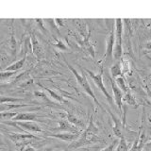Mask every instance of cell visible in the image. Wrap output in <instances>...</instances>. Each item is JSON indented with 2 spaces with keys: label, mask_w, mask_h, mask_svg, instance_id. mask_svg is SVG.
Masks as SVG:
<instances>
[{
  "label": "cell",
  "mask_w": 151,
  "mask_h": 151,
  "mask_svg": "<svg viewBox=\"0 0 151 151\" xmlns=\"http://www.w3.org/2000/svg\"><path fill=\"white\" fill-rule=\"evenodd\" d=\"M97 132H98V129H97V127L93 124V117L91 116L87 129L80 134L79 138L77 141L74 142L72 145H70L69 147L70 148H78V147H81L83 145H91V144L96 143V142L100 141L98 139Z\"/></svg>",
  "instance_id": "1"
},
{
  "label": "cell",
  "mask_w": 151,
  "mask_h": 151,
  "mask_svg": "<svg viewBox=\"0 0 151 151\" xmlns=\"http://www.w3.org/2000/svg\"><path fill=\"white\" fill-rule=\"evenodd\" d=\"M64 63H65L66 64H67V66H68V68L70 69V71L74 74V76L76 77V78H77V80H78V83L80 85V87H81V88L83 89V91H84L85 93H86L88 94V96L93 99V102L96 103L98 107H100L101 109H103V110H105V109H104V107L100 104V102H99V101L97 100V98H96V94H94V93H93V89L91 88V86H90V84H89V82H88L86 76H85L83 73H79V72H78V71L76 70V68H74L72 65H70V64L67 63V60H66L65 58H64Z\"/></svg>",
  "instance_id": "2"
},
{
  "label": "cell",
  "mask_w": 151,
  "mask_h": 151,
  "mask_svg": "<svg viewBox=\"0 0 151 151\" xmlns=\"http://www.w3.org/2000/svg\"><path fill=\"white\" fill-rule=\"evenodd\" d=\"M115 25V44L113 49V58L119 60L123 55L122 47V37H123V20L121 18H117L114 20Z\"/></svg>",
  "instance_id": "3"
},
{
  "label": "cell",
  "mask_w": 151,
  "mask_h": 151,
  "mask_svg": "<svg viewBox=\"0 0 151 151\" xmlns=\"http://www.w3.org/2000/svg\"><path fill=\"white\" fill-rule=\"evenodd\" d=\"M83 69H84L85 72H86L90 76V77L92 78V79L93 80L94 84L96 85L97 88L100 90V91L103 93L104 96H106V98H107V100L109 101V103H110L111 105H113V98L111 96L110 93L108 92V90L105 87V85H104V82H103V72H102V70L99 73L96 74V73H93V71L89 70L87 68H83Z\"/></svg>",
  "instance_id": "4"
},
{
  "label": "cell",
  "mask_w": 151,
  "mask_h": 151,
  "mask_svg": "<svg viewBox=\"0 0 151 151\" xmlns=\"http://www.w3.org/2000/svg\"><path fill=\"white\" fill-rule=\"evenodd\" d=\"M115 44V25L112 27L111 30L107 38V44H106V52H105V58L107 60H110L113 57V49H114Z\"/></svg>",
  "instance_id": "5"
},
{
  "label": "cell",
  "mask_w": 151,
  "mask_h": 151,
  "mask_svg": "<svg viewBox=\"0 0 151 151\" xmlns=\"http://www.w3.org/2000/svg\"><path fill=\"white\" fill-rule=\"evenodd\" d=\"M111 89L113 93V101L115 102L118 109H119L120 112L123 111L122 106H123V98H124V93H123L122 90L117 86V84L112 78H111Z\"/></svg>",
  "instance_id": "6"
},
{
  "label": "cell",
  "mask_w": 151,
  "mask_h": 151,
  "mask_svg": "<svg viewBox=\"0 0 151 151\" xmlns=\"http://www.w3.org/2000/svg\"><path fill=\"white\" fill-rule=\"evenodd\" d=\"M9 125H12V126H17L18 127H21L22 129H26L28 131H32V132H42V127L37 124V123L33 122V121H27V122H21V121H18L16 123H7ZM19 129V127H18Z\"/></svg>",
  "instance_id": "7"
},
{
  "label": "cell",
  "mask_w": 151,
  "mask_h": 151,
  "mask_svg": "<svg viewBox=\"0 0 151 151\" xmlns=\"http://www.w3.org/2000/svg\"><path fill=\"white\" fill-rule=\"evenodd\" d=\"M109 113H110V115L111 116L113 120V123H114V125H113V132H114V134L119 139L123 138V137H124V129H125L124 124H123V122H121L117 117L113 115V113L111 111H109Z\"/></svg>",
  "instance_id": "8"
},
{
  "label": "cell",
  "mask_w": 151,
  "mask_h": 151,
  "mask_svg": "<svg viewBox=\"0 0 151 151\" xmlns=\"http://www.w3.org/2000/svg\"><path fill=\"white\" fill-rule=\"evenodd\" d=\"M59 129L61 130H64L66 132H71V133H79L78 132V127H76L75 125L71 124L69 121H64V120H60L59 122Z\"/></svg>",
  "instance_id": "9"
},
{
  "label": "cell",
  "mask_w": 151,
  "mask_h": 151,
  "mask_svg": "<svg viewBox=\"0 0 151 151\" xmlns=\"http://www.w3.org/2000/svg\"><path fill=\"white\" fill-rule=\"evenodd\" d=\"M36 119V114L31 112H19L12 118V121H23V122H27V121H33Z\"/></svg>",
  "instance_id": "10"
},
{
  "label": "cell",
  "mask_w": 151,
  "mask_h": 151,
  "mask_svg": "<svg viewBox=\"0 0 151 151\" xmlns=\"http://www.w3.org/2000/svg\"><path fill=\"white\" fill-rule=\"evenodd\" d=\"M50 136L55 137V138H59L60 140L72 142L78 138L80 136V133H71V132H63V133H58V134H51Z\"/></svg>",
  "instance_id": "11"
},
{
  "label": "cell",
  "mask_w": 151,
  "mask_h": 151,
  "mask_svg": "<svg viewBox=\"0 0 151 151\" xmlns=\"http://www.w3.org/2000/svg\"><path fill=\"white\" fill-rule=\"evenodd\" d=\"M31 45H32L33 53L35 54V56L37 57V58H41V57H42L44 50H42V45H40V42H38V40L36 39V37L34 35L31 36Z\"/></svg>",
  "instance_id": "12"
},
{
  "label": "cell",
  "mask_w": 151,
  "mask_h": 151,
  "mask_svg": "<svg viewBox=\"0 0 151 151\" xmlns=\"http://www.w3.org/2000/svg\"><path fill=\"white\" fill-rule=\"evenodd\" d=\"M145 141H146L145 134V132H143L142 135L139 136L138 138L134 141V144L132 145L130 151H142L144 145H145Z\"/></svg>",
  "instance_id": "13"
},
{
  "label": "cell",
  "mask_w": 151,
  "mask_h": 151,
  "mask_svg": "<svg viewBox=\"0 0 151 151\" xmlns=\"http://www.w3.org/2000/svg\"><path fill=\"white\" fill-rule=\"evenodd\" d=\"M26 59H27V56H24V58L21 59V60H19L17 61H15L14 63L11 64V65H9L7 68H5V71H9V72H16V71L18 70H20L22 67H23V65L25 64L26 63Z\"/></svg>",
  "instance_id": "14"
},
{
  "label": "cell",
  "mask_w": 151,
  "mask_h": 151,
  "mask_svg": "<svg viewBox=\"0 0 151 151\" xmlns=\"http://www.w3.org/2000/svg\"><path fill=\"white\" fill-rule=\"evenodd\" d=\"M9 138H11L14 143L19 145V144H22L24 141L27 140V139H31V138H35L34 136L31 135V134H9Z\"/></svg>",
  "instance_id": "15"
},
{
  "label": "cell",
  "mask_w": 151,
  "mask_h": 151,
  "mask_svg": "<svg viewBox=\"0 0 151 151\" xmlns=\"http://www.w3.org/2000/svg\"><path fill=\"white\" fill-rule=\"evenodd\" d=\"M111 78L113 79H116L117 78L121 77L123 75V72H122V67H121V63H114L111 67Z\"/></svg>",
  "instance_id": "16"
},
{
  "label": "cell",
  "mask_w": 151,
  "mask_h": 151,
  "mask_svg": "<svg viewBox=\"0 0 151 151\" xmlns=\"http://www.w3.org/2000/svg\"><path fill=\"white\" fill-rule=\"evenodd\" d=\"M123 101H125L127 105L129 106H134V108H137V102L136 99L134 97V96L130 93V91H129L127 93H126L124 94V98H123Z\"/></svg>",
  "instance_id": "17"
},
{
  "label": "cell",
  "mask_w": 151,
  "mask_h": 151,
  "mask_svg": "<svg viewBox=\"0 0 151 151\" xmlns=\"http://www.w3.org/2000/svg\"><path fill=\"white\" fill-rule=\"evenodd\" d=\"M115 83L117 84V86L119 87L121 90H122V92H124L125 93H127L129 91V88L127 87V84H126V81H125V79L123 78V77H119V78H117L115 80Z\"/></svg>",
  "instance_id": "18"
},
{
  "label": "cell",
  "mask_w": 151,
  "mask_h": 151,
  "mask_svg": "<svg viewBox=\"0 0 151 151\" xmlns=\"http://www.w3.org/2000/svg\"><path fill=\"white\" fill-rule=\"evenodd\" d=\"M116 151H129V145H127L125 137H123V138L119 140V143H118L116 147Z\"/></svg>",
  "instance_id": "19"
},
{
  "label": "cell",
  "mask_w": 151,
  "mask_h": 151,
  "mask_svg": "<svg viewBox=\"0 0 151 151\" xmlns=\"http://www.w3.org/2000/svg\"><path fill=\"white\" fill-rule=\"evenodd\" d=\"M17 114L16 112H6V111H3V112H0V121L2 120H8V119H12Z\"/></svg>",
  "instance_id": "20"
},
{
  "label": "cell",
  "mask_w": 151,
  "mask_h": 151,
  "mask_svg": "<svg viewBox=\"0 0 151 151\" xmlns=\"http://www.w3.org/2000/svg\"><path fill=\"white\" fill-rule=\"evenodd\" d=\"M121 67H122V72L123 74H127L130 71V66H129V63L127 60L123 59L121 61Z\"/></svg>",
  "instance_id": "21"
},
{
  "label": "cell",
  "mask_w": 151,
  "mask_h": 151,
  "mask_svg": "<svg viewBox=\"0 0 151 151\" xmlns=\"http://www.w3.org/2000/svg\"><path fill=\"white\" fill-rule=\"evenodd\" d=\"M20 99L19 98H14V97H7V96H0V105L1 104H5L7 102H17Z\"/></svg>",
  "instance_id": "22"
},
{
  "label": "cell",
  "mask_w": 151,
  "mask_h": 151,
  "mask_svg": "<svg viewBox=\"0 0 151 151\" xmlns=\"http://www.w3.org/2000/svg\"><path fill=\"white\" fill-rule=\"evenodd\" d=\"M118 143H119V141L114 140L111 145H109L108 146H106V147L103 148L101 151H113V150H114V148L116 147V145H118Z\"/></svg>",
  "instance_id": "23"
},
{
  "label": "cell",
  "mask_w": 151,
  "mask_h": 151,
  "mask_svg": "<svg viewBox=\"0 0 151 151\" xmlns=\"http://www.w3.org/2000/svg\"><path fill=\"white\" fill-rule=\"evenodd\" d=\"M15 73L16 72H9V71H4V72H0V80L11 78L12 76H13Z\"/></svg>",
  "instance_id": "24"
},
{
  "label": "cell",
  "mask_w": 151,
  "mask_h": 151,
  "mask_svg": "<svg viewBox=\"0 0 151 151\" xmlns=\"http://www.w3.org/2000/svg\"><path fill=\"white\" fill-rule=\"evenodd\" d=\"M47 92H48L50 94H51V96L53 97V98H55V99H57V100H59V101H60V102H63V97L61 96H60L59 94H57L54 91H52V90H50V89H48V88H45Z\"/></svg>",
  "instance_id": "25"
},
{
  "label": "cell",
  "mask_w": 151,
  "mask_h": 151,
  "mask_svg": "<svg viewBox=\"0 0 151 151\" xmlns=\"http://www.w3.org/2000/svg\"><path fill=\"white\" fill-rule=\"evenodd\" d=\"M55 45L57 47H59V48H60V49H67V46H65V45L60 40H58V42H57Z\"/></svg>",
  "instance_id": "26"
},
{
  "label": "cell",
  "mask_w": 151,
  "mask_h": 151,
  "mask_svg": "<svg viewBox=\"0 0 151 151\" xmlns=\"http://www.w3.org/2000/svg\"><path fill=\"white\" fill-rule=\"evenodd\" d=\"M23 151H37L34 147H33V146H31V145H27V147L24 149Z\"/></svg>",
  "instance_id": "27"
},
{
  "label": "cell",
  "mask_w": 151,
  "mask_h": 151,
  "mask_svg": "<svg viewBox=\"0 0 151 151\" xmlns=\"http://www.w3.org/2000/svg\"><path fill=\"white\" fill-rule=\"evenodd\" d=\"M145 90H146V93H147V96H148L149 98L151 99V90H150L147 86H145Z\"/></svg>",
  "instance_id": "28"
},
{
  "label": "cell",
  "mask_w": 151,
  "mask_h": 151,
  "mask_svg": "<svg viewBox=\"0 0 151 151\" xmlns=\"http://www.w3.org/2000/svg\"><path fill=\"white\" fill-rule=\"evenodd\" d=\"M145 48H146V49H149V50H151V41H150V42H148L147 44H146V45H145Z\"/></svg>",
  "instance_id": "29"
},
{
  "label": "cell",
  "mask_w": 151,
  "mask_h": 151,
  "mask_svg": "<svg viewBox=\"0 0 151 151\" xmlns=\"http://www.w3.org/2000/svg\"><path fill=\"white\" fill-rule=\"evenodd\" d=\"M0 70H1V65H0Z\"/></svg>",
  "instance_id": "30"
}]
</instances>
